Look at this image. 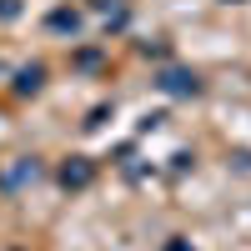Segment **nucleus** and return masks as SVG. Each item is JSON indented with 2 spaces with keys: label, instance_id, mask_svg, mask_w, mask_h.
<instances>
[{
  "label": "nucleus",
  "instance_id": "2",
  "mask_svg": "<svg viewBox=\"0 0 251 251\" xmlns=\"http://www.w3.org/2000/svg\"><path fill=\"white\" fill-rule=\"evenodd\" d=\"M166 91H196V80H186V75H166Z\"/></svg>",
  "mask_w": 251,
  "mask_h": 251
},
{
  "label": "nucleus",
  "instance_id": "1",
  "mask_svg": "<svg viewBox=\"0 0 251 251\" xmlns=\"http://www.w3.org/2000/svg\"><path fill=\"white\" fill-rule=\"evenodd\" d=\"M86 181H91V166H86V161L66 166V186H86Z\"/></svg>",
  "mask_w": 251,
  "mask_h": 251
}]
</instances>
